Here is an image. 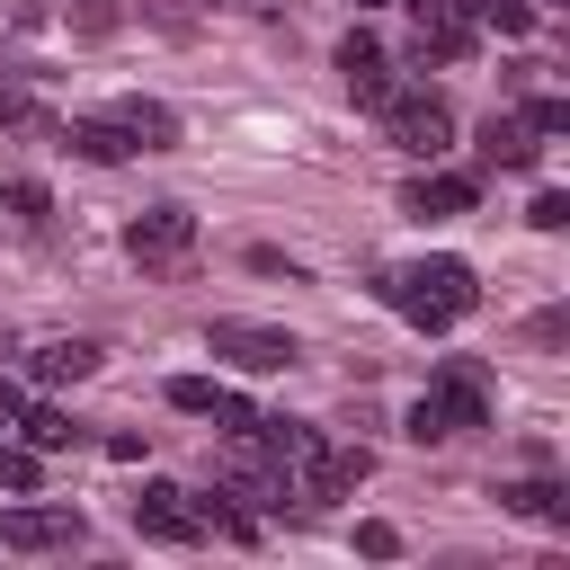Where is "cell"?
Wrapping results in <instances>:
<instances>
[{
    "label": "cell",
    "instance_id": "obj_5",
    "mask_svg": "<svg viewBox=\"0 0 570 570\" xmlns=\"http://www.w3.org/2000/svg\"><path fill=\"white\" fill-rule=\"evenodd\" d=\"M365 472H374V454H365V445H330V436H321V445L294 463V499H347Z\"/></svg>",
    "mask_w": 570,
    "mask_h": 570
},
{
    "label": "cell",
    "instance_id": "obj_11",
    "mask_svg": "<svg viewBox=\"0 0 570 570\" xmlns=\"http://www.w3.org/2000/svg\"><path fill=\"white\" fill-rule=\"evenodd\" d=\"M98 356H107L98 338H45L27 365H36V383H89V374H98Z\"/></svg>",
    "mask_w": 570,
    "mask_h": 570
},
{
    "label": "cell",
    "instance_id": "obj_4",
    "mask_svg": "<svg viewBox=\"0 0 570 570\" xmlns=\"http://www.w3.org/2000/svg\"><path fill=\"white\" fill-rule=\"evenodd\" d=\"M205 347L214 356H232L240 374H285L303 347H294V330H267V321H214L205 330Z\"/></svg>",
    "mask_w": 570,
    "mask_h": 570
},
{
    "label": "cell",
    "instance_id": "obj_21",
    "mask_svg": "<svg viewBox=\"0 0 570 570\" xmlns=\"http://www.w3.org/2000/svg\"><path fill=\"white\" fill-rule=\"evenodd\" d=\"M214 392H223V383H205V374H178V383H169V410L205 419V410H214Z\"/></svg>",
    "mask_w": 570,
    "mask_h": 570
},
{
    "label": "cell",
    "instance_id": "obj_6",
    "mask_svg": "<svg viewBox=\"0 0 570 570\" xmlns=\"http://www.w3.org/2000/svg\"><path fill=\"white\" fill-rule=\"evenodd\" d=\"M80 534H89L80 508H9V517H0V543H9V552H71Z\"/></svg>",
    "mask_w": 570,
    "mask_h": 570
},
{
    "label": "cell",
    "instance_id": "obj_23",
    "mask_svg": "<svg viewBox=\"0 0 570 570\" xmlns=\"http://www.w3.org/2000/svg\"><path fill=\"white\" fill-rule=\"evenodd\" d=\"M472 27H499V36H525V27H534V9H525V0H481V18H472Z\"/></svg>",
    "mask_w": 570,
    "mask_h": 570
},
{
    "label": "cell",
    "instance_id": "obj_22",
    "mask_svg": "<svg viewBox=\"0 0 570 570\" xmlns=\"http://www.w3.org/2000/svg\"><path fill=\"white\" fill-rule=\"evenodd\" d=\"M205 419H214L223 436H249V428H258V410H249L240 392H214V410H205Z\"/></svg>",
    "mask_w": 570,
    "mask_h": 570
},
{
    "label": "cell",
    "instance_id": "obj_31",
    "mask_svg": "<svg viewBox=\"0 0 570 570\" xmlns=\"http://www.w3.org/2000/svg\"><path fill=\"white\" fill-rule=\"evenodd\" d=\"M543 9H561V0H543Z\"/></svg>",
    "mask_w": 570,
    "mask_h": 570
},
{
    "label": "cell",
    "instance_id": "obj_20",
    "mask_svg": "<svg viewBox=\"0 0 570 570\" xmlns=\"http://www.w3.org/2000/svg\"><path fill=\"white\" fill-rule=\"evenodd\" d=\"M0 196H9V214H18V223H45V214H53V196H45V178H9Z\"/></svg>",
    "mask_w": 570,
    "mask_h": 570
},
{
    "label": "cell",
    "instance_id": "obj_12",
    "mask_svg": "<svg viewBox=\"0 0 570 570\" xmlns=\"http://www.w3.org/2000/svg\"><path fill=\"white\" fill-rule=\"evenodd\" d=\"M481 160H490V169H534V160H543V142H534V125H525V116H490Z\"/></svg>",
    "mask_w": 570,
    "mask_h": 570
},
{
    "label": "cell",
    "instance_id": "obj_7",
    "mask_svg": "<svg viewBox=\"0 0 570 570\" xmlns=\"http://www.w3.org/2000/svg\"><path fill=\"white\" fill-rule=\"evenodd\" d=\"M134 534H142V543H196V534H205V517L187 508V490L142 481V499H134Z\"/></svg>",
    "mask_w": 570,
    "mask_h": 570
},
{
    "label": "cell",
    "instance_id": "obj_17",
    "mask_svg": "<svg viewBox=\"0 0 570 570\" xmlns=\"http://www.w3.org/2000/svg\"><path fill=\"white\" fill-rule=\"evenodd\" d=\"M196 517H205L214 534H232V543H258V517H249V508H232V490H214V499H196Z\"/></svg>",
    "mask_w": 570,
    "mask_h": 570
},
{
    "label": "cell",
    "instance_id": "obj_27",
    "mask_svg": "<svg viewBox=\"0 0 570 570\" xmlns=\"http://www.w3.org/2000/svg\"><path fill=\"white\" fill-rule=\"evenodd\" d=\"M525 125H534V134H570V98H534Z\"/></svg>",
    "mask_w": 570,
    "mask_h": 570
},
{
    "label": "cell",
    "instance_id": "obj_14",
    "mask_svg": "<svg viewBox=\"0 0 570 570\" xmlns=\"http://www.w3.org/2000/svg\"><path fill=\"white\" fill-rule=\"evenodd\" d=\"M71 151L98 160V169H116V160H134V134H125L116 116H80V125H71Z\"/></svg>",
    "mask_w": 570,
    "mask_h": 570
},
{
    "label": "cell",
    "instance_id": "obj_9",
    "mask_svg": "<svg viewBox=\"0 0 570 570\" xmlns=\"http://www.w3.org/2000/svg\"><path fill=\"white\" fill-rule=\"evenodd\" d=\"M338 80H347V98H356V107H383V98H392V62H383V45H374L365 27L338 45Z\"/></svg>",
    "mask_w": 570,
    "mask_h": 570
},
{
    "label": "cell",
    "instance_id": "obj_18",
    "mask_svg": "<svg viewBox=\"0 0 570 570\" xmlns=\"http://www.w3.org/2000/svg\"><path fill=\"white\" fill-rule=\"evenodd\" d=\"M0 125H18V134H53V116H45V107L27 98V80H9V71H0Z\"/></svg>",
    "mask_w": 570,
    "mask_h": 570
},
{
    "label": "cell",
    "instance_id": "obj_8",
    "mask_svg": "<svg viewBox=\"0 0 570 570\" xmlns=\"http://www.w3.org/2000/svg\"><path fill=\"white\" fill-rule=\"evenodd\" d=\"M401 205H410L419 223H454V214L481 205V178H463V169H419V178L401 187Z\"/></svg>",
    "mask_w": 570,
    "mask_h": 570
},
{
    "label": "cell",
    "instance_id": "obj_3",
    "mask_svg": "<svg viewBox=\"0 0 570 570\" xmlns=\"http://www.w3.org/2000/svg\"><path fill=\"white\" fill-rule=\"evenodd\" d=\"M125 249H134V267L169 276V267H187V249H196V214H187V205H151V214L125 223Z\"/></svg>",
    "mask_w": 570,
    "mask_h": 570
},
{
    "label": "cell",
    "instance_id": "obj_30",
    "mask_svg": "<svg viewBox=\"0 0 570 570\" xmlns=\"http://www.w3.org/2000/svg\"><path fill=\"white\" fill-rule=\"evenodd\" d=\"M356 9H383V0H356Z\"/></svg>",
    "mask_w": 570,
    "mask_h": 570
},
{
    "label": "cell",
    "instance_id": "obj_25",
    "mask_svg": "<svg viewBox=\"0 0 570 570\" xmlns=\"http://www.w3.org/2000/svg\"><path fill=\"white\" fill-rule=\"evenodd\" d=\"M525 223H534V232H570V196H561V187H543V196L525 205Z\"/></svg>",
    "mask_w": 570,
    "mask_h": 570
},
{
    "label": "cell",
    "instance_id": "obj_10",
    "mask_svg": "<svg viewBox=\"0 0 570 570\" xmlns=\"http://www.w3.org/2000/svg\"><path fill=\"white\" fill-rule=\"evenodd\" d=\"M436 401H445V419H454V428H490V383H481V365H463V356H454V365L436 374Z\"/></svg>",
    "mask_w": 570,
    "mask_h": 570
},
{
    "label": "cell",
    "instance_id": "obj_1",
    "mask_svg": "<svg viewBox=\"0 0 570 570\" xmlns=\"http://www.w3.org/2000/svg\"><path fill=\"white\" fill-rule=\"evenodd\" d=\"M383 294H392V312H401L410 330H454V321L481 303V276H472L463 258H419V267L392 276Z\"/></svg>",
    "mask_w": 570,
    "mask_h": 570
},
{
    "label": "cell",
    "instance_id": "obj_29",
    "mask_svg": "<svg viewBox=\"0 0 570 570\" xmlns=\"http://www.w3.org/2000/svg\"><path fill=\"white\" fill-rule=\"evenodd\" d=\"M18 410H27V392H18V383H9V374H0V428H9V419H18Z\"/></svg>",
    "mask_w": 570,
    "mask_h": 570
},
{
    "label": "cell",
    "instance_id": "obj_15",
    "mask_svg": "<svg viewBox=\"0 0 570 570\" xmlns=\"http://www.w3.org/2000/svg\"><path fill=\"white\" fill-rule=\"evenodd\" d=\"M9 428H18V436H27L36 454H62V445H71V410H53V401H27V410H18Z\"/></svg>",
    "mask_w": 570,
    "mask_h": 570
},
{
    "label": "cell",
    "instance_id": "obj_28",
    "mask_svg": "<svg viewBox=\"0 0 570 570\" xmlns=\"http://www.w3.org/2000/svg\"><path fill=\"white\" fill-rule=\"evenodd\" d=\"M249 267H258V276H285V285H294V276H303V267H294V258H285V249H267V240H258V249H249Z\"/></svg>",
    "mask_w": 570,
    "mask_h": 570
},
{
    "label": "cell",
    "instance_id": "obj_16",
    "mask_svg": "<svg viewBox=\"0 0 570 570\" xmlns=\"http://www.w3.org/2000/svg\"><path fill=\"white\" fill-rule=\"evenodd\" d=\"M517 517H534V525H570V490L561 481H517V490H499Z\"/></svg>",
    "mask_w": 570,
    "mask_h": 570
},
{
    "label": "cell",
    "instance_id": "obj_19",
    "mask_svg": "<svg viewBox=\"0 0 570 570\" xmlns=\"http://www.w3.org/2000/svg\"><path fill=\"white\" fill-rule=\"evenodd\" d=\"M436 436H454V419H445L436 392H419V401H410V445H436Z\"/></svg>",
    "mask_w": 570,
    "mask_h": 570
},
{
    "label": "cell",
    "instance_id": "obj_26",
    "mask_svg": "<svg viewBox=\"0 0 570 570\" xmlns=\"http://www.w3.org/2000/svg\"><path fill=\"white\" fill-rule=\"evenodd\" d=\"M356 552H365V561H392V552H401V534H392L383 517H365V525H356Z\"/></svg>",
    "mask_w": 570,
    "mask_h": 570
},
{
    "label": "cell",
    "instance_id": "obj_2",
    "mask_svg": "<svg viewBox=\"0 0 570 570\" xmlns=\"http://www.w3.org/2000/svg\"><path fill=\"white\" fill-rule=\"evenodd\" d=\"M374 116H383V134H392L410 160H436V151L454 142V107H445L436 89H392Z\"/></svg>",
    "mask_w": 570,
    "mask_h": 570
},
{
    "label": "cell",
    "instance_id": "obj_13",
    "mask_svg": "<svg viewBox=\"0 0 570 570\" xmlns=\"http://www.w3.org/2000/svg\"><path fill=\"white\" fill-rule=\"evenodd\" d=\"M116 125L134 134V151H178V116H169L160 98H125V107H116Z\"/></svg>",
    "mask_w": 570,
    "mask_h": 570
},
{
    "label": "cell",
    "instance_id": "obj_24",
    "mask_svg": "<svg viewBox=\"0 0 570 570\" xmlns=\"http://www.w3.org/2000/svg\"><path fill=\"white\" fill-rule=\"evenodd\" d=\"M36 445H0V490H36Z\"/></svg>",
    "mask_w": 570,
    "mask_h": 570
}]
</instances>
